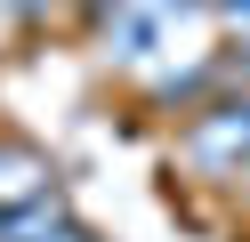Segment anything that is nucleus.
<instances>
[{"instance_id":"f257e3e1","label":"nucleus","mask_w":250,"mask_h":242,"mask_svg":"<svg viewBox=\"0 0 250 242\" xmlns=\"http://www.w3.org/2000/svg\"><path fill=\"white\" fill-rule=\"evenodd\" d=\"M178 161H186V177H202V186L250 177V97H210V105H194L178 121Z\"/></svg>"},{"instance_id":"20e7f679","label":"nucleus","mask_w":250,"mask_h":242,"mask_svg":"<svg viewBox=\"0 0 250 242\" xmlns=\"http://www.w3.org/2000/svg\"><path fill=\"white\" fill-rule=\"evenodd\" d=\"M57 0H8V16H24V24H33V16H49Z\"/></svg>"},{"instance_id":"39448f33","label":"nucleus","mask_w":250,"mask_h":242,"mask_svg":"<svg viewBox=\"0 0 250 242\" xmlns=\"http://www.w3.org/2000/svg\"><path fill=\"white\" fill-rule=\"evenodd\" d=\"M234 73H242V81H250V41H242V48H234Z\"/></svg>"},{"instance_id":"f03ea898","label":"nucleus","mask_w":250,"mask_h":242,"mask_svg":"<svg viewBox=\"0 0 250 242\" xmlns=\"http://www.w3.org/2000/svg\"><path fill=\"white\" fill-rule=\"evenodd\" d=\"M0 242H97L81 218L65 210V194H33V202H17V210H0Z\"/></svg>"},{"instance_id":"7ed1b4c3","label":"nucleus","mask_w":250,"mask_h":242,"mask_svg":"<svg viewBox=\"0 0 250 242\" xmlns=\"http://www.w3.org/2000/svg\"><path fill=\"white\" fill-rule=\"evenodd\" d=\"M49 186H57L49 154H33L24 137H0V210H17V202H33V194H49Z\"/></svg>"}]
</instances>
